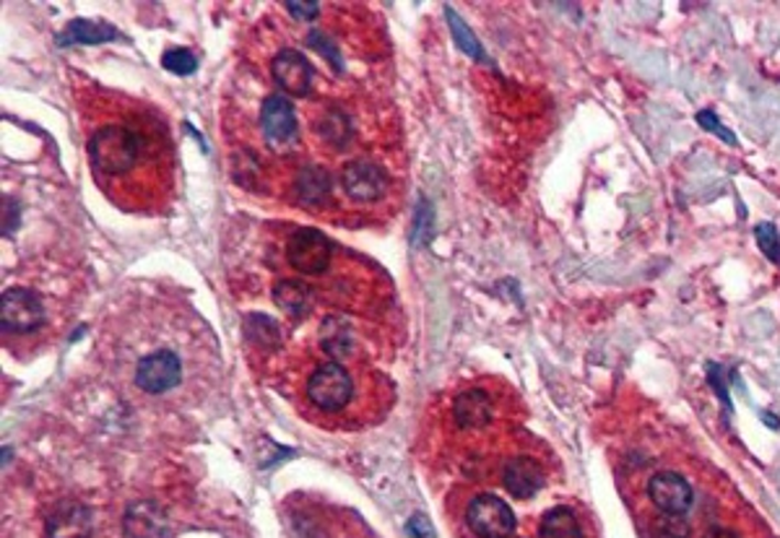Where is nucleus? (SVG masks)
Segmentation results:
<instances>
[{"label":"nucleus","mask_w":780,"mask_h":538,"mask_svg":"<svg viewBox=\"0 0 780 538\" xmlns=\"http://www.w3.org/2000/svg\"><path fill=\"white\" fill-rule=\"evenodd\" d=\"M695 538H744V536L736 530L734 523L705 520V526L700 528V534L695 530Z\"/></svg>","instance_id":"22"},{"label":"nucleus","mask_w":780,"mask_h":538,"mask_svg":"<svg viewBox=\"0 0 780 538\" xmlns=\"http://www.w3.org/2000/svg\"><path fill=\"white\" fill-rule=\"evenodd\" d=\"M271 74H274V81L278 84V89H284L286 95L292 97L310 95L312 68L299 50H292V47L278 50L274 61H271Z\"/></svg>","instance_id":"14"},{"label":"nucleus","mask_w":780,"mask_h":538,"mask_svg":"<svg viewBox=\"0 0 780 538\" xmlns=\"http://www.w3.org/2000/svg\"><path fill=\"white\" fill-rule=\"evenodd\" d=\"M539 538H591V518L578 505H554L539 518Z\"/></svg>","instance_id":"15"},{"label":"nucleus","mask_w":780,"mask_h":538,"mask_svg":"<svg viewBox=\"0 0 780 538\" xmlns=\"http://www.w3.org/2000/svg\"><path fill=\"white\" fill-rule=\"evenodd\" d=\"M315 131L320 133V141L331 149H347L352 143L354 125L349 120V114L341 110L339 105H328L320 112V120L315 123Z\"/></svg>","instance_id":"17"},{"label":"nucleus","mask_w":780,"mask_h":538,"mask_svg":"<svg viewBox=\"0 0 780 538\" xmlns=\"http://www.w3.org/2000/svg\"><path fill=\"white\" fill-rule=\"evenodd\" d=\"M450 513H458V538H513L518 526L510 505L492 492H479L461 502V510L450 507Z\"/></svg>","instance_id":"3"},{"label":"nucleus","mask_w":780,"mask_h":538,"mask_svg":"<svg viewBox=\"0 0 780 538\" xmlns=\"http://www.w3.org/2000/svg\"><path fill=\"white\" fill-rule=\"evenodd\" d=\"M47 538H91L95 530V515L84 502L74 497L55 502L47 515Z\"/></svg>","instance_id":"13"},{"label":"nucleus","mask_w":780,"mask_h":538,"mask_svg":"<svg viewBox=\"0 0 780 538\" xmlns=\"http://www.w3.org/2000/svg\"><path fill=\"white\" fill-rule=\"evenodd\" d=\"M162 66L172 70V74H177V76H190L193 70L198 68V61H196V55L190 53V50H169V53H164L162 57Z\"/></svg>","instance_id":"20"},{"label":"nucleus","mask_w":780,"mask_h":538,"mask_svg":"<svg viewBox=\"0 0 780 538\" xmlns=\"http://www.w3.org/2000/svg\"><path fill=\"white\" fill-rule=\"evenodd\" d=\"M292 198L299 208H307V211H323L326 206H331V193H333V179L331 172L320 164H305L295 172V179L289 183Z\"/></svg>","instance_id":"12"},{"label":"nucleus","mask_w":780,"mask_h":538,"mask_svg":"<svg viewBox=\"0 0 780 538\" xmlns=\"http://www.w3.org/2000/svg\"><path fill=\"white\" fill-rule=\"evenodd\" d=\"M274 303L282 307V310L295 315V318H303L307 310H312V289L303 282L284 278L282 284H276Z\"/></svg>","instance_id":"18"},{"label":"nucleus","mask_w":780,"mask_h":538,"mask_svg":"<svg viewBox=\"0 0 780 538\" xmlns=\"http://www.w3.org/2000/svg\"><path fill=\"white\" fill-rule=\"evenodd\" d=\"M339 185L352 204H383L391 190V179L381 164L367 160H354L343 164Z\"/></svg>","instance_id":"8"},{"label":"nucleus","mask_w":780,"mask_h":538,"mask_svg":"<svg viewBox=\"0 0 780 538\" xmlns=\"http://www.w3.org/2000/svg\"><path fill=\"white\" fill-rule=\"evenodd\" d=\"M286 263L303 276H318L328 271L333 257V245L323 232L310 227H299L286 237Z\"/></svg>","instance_id":"6"},{"label":"nucleus","mask_w":780,"mask_h":538,"mask_svg":"<svg viewBox=\"0 0 780 538\" xmlns=\"http://www.w3.org/2000/svg\"><path fill=\"white\" fill-rule=\"evenodd\" d=\"M757 242H760L762 253L768 255L772 263H780V240H778L776 227H772V224L757 227Z\"/></svg>","instance_id":"21"},{"label":"nucleus","mask_w":780,"mask_h":538,"mask_svg":"<svg viewBox=\"0 0 780 538\" xmlns=\"http://www.w3.org/2000/svg\"><path fill=\"white\" fill-rule=\"evenodd\" d=\"M513 408H520L518 398L497 380L469 383L448 400L450 435L474 437V448L490 444V437H503L513 429Z\"/></svg>","instance_id":"2"},{"label":"nucleus","mask_w":780,"mask_h":538,"mask_svg":"<svg viewBox=\"0 0 780 538\" xmlns=\"http://www.w3.org/2000/svg\"><path fill=\"white\" fill-rule=\"evenodd\" d=\"M646 499L653 507V513L686 515L695 507L697 490L684 473L663 469L646 479Z\"/></svg>","instance_id":"5"},{"label":"nucleus","mask_w":780,"mask_h":538,"mask_svg":"<svg viewBox=\"0 0 780 538\" xmlns=\"http://www.w3.org/2000/svg\"><path fill=\"white\" fill-rule=\"evenodd\" d=\"M499 482L515 499H531L539 494L549 482L547 465H543L541 455L531 453V450L518 448L513 455H507L503 465H499Z\"/></svg>","instance_id":"7"},{"label":"nucleus","mask_w":780,"mask_h":538,"mask_svg":"<svg viewBox=\"0 0 780 538\" xmlns=\"http://www.w3.org/2000/svg\"><path fill=\"white\" fill-rule=\"evenodd\" d=\"M697 123L700 125H703L705 128V131H713V133H718L721 135V139H724L726 143H732V146H736V139H734V133H728L726 131V128H721L718 125V120H715V114L713 112H700L697 114Z\"/></svg>","instance_id":"23"},{"label":"nucleus","mask_w":780,"mask_h":538,"mask_svg":"<svg viewBox=\"0 0 780 538\" xmlns=\"http://www.w3.org/2000/svg\"><path fill=\"white\" fill-rule=\"evenodd\" d=\"M284 9L289 11L295 19H315L320 11H323V6L320 3H284Z\"/></svg>","instance_id":"24"},{"label":"nucleus","mask_w":780,"mask_h":538,"mask_svg":"<svg viewBox=\"0 0 780 538\" xmlns=\"http://www.w3.org/2000/svg\"><path fill=\"white\" fill-rule=\"evenodd\" d=\"M47 320L42 299L29 289H6L0 297V328L3 333H32L40 331Z\"/></svg>","instance_id":"10"},{"label":"nucleus","mask_w":780,"mask_h":538,"mask_svg":"<svg viewBox=\"0 0 780 538\" xmlns=\"http://www.w3.org/2000/svg\"><path fill=\"white\" fill-rule=\"evenodd\" d=\"M183 383V359L172 349L149 351L135 364V387L149 396L175 391Z\"/></svg>","instance_id":"9"},{"label":"nucleus","mask_w":780,"mask_h":538,"mask_svg":"<svg viewBox=\"0 0 780 538\" xmlns=\"http://www.w3.org/2000/svg\"><path fill=\"white\" fill-rule=\"evenodd\" d=\"M354 398L356 385L352 370L343 367L341 362H333V359L315 364L305 380L307 406L323 416H341L343 411H349Z\"/></svg>","instance_id":"4"},{"label":"nucleus","mask_w":780,"mask_h":538,"mask_svg":"<svg viewBox=\"0 0 780 538\" xmlns=\"http://www.w3.org/2000/svg\"><path fill=\"white\" fill-rule=\"evenodd\" d=\"M114 37V29L105 26V24H91V21L78 19L66 29V34H63V45L66 42H105Z\"/></svg>","instance_id":"19"},{"label":"nucleus","mask_w":780,"mask_h":538,"mask_svg":"<svg viewBox=\"0 0 780 538\" xmlns=\"http://www.w3.org/2000/svg\"><path fill=\"white\" fill-rule=\"evenodd\" d=\"M169 518L154 499H139L123 515L125 538H169Z\"/></svg>","instance_id":"16"},{"label":"nucleus","mask_w":780,"mask_h":538,"mask_svg":"<svg viewBox=\"0 0 780 538\" xmlns=\"http://www.w3.org/2000/svg\"><path fill=\"white\" fill-rule=\"evenodd\" d=\"M261 131L271 149H292L299 139V123L292 102L282 95H271L261 105Z\"/></svg>","instance_id":"11"},{"label":"nucleus","mask_w":780,"mask_h":538,"mask_svg":"<svg viewBox=\"0 0 780 538\" xmlns=\"http://www.w3.org/2000/svg\"><path fill=\"white\" fill-rule=\"evenodd\" d=\"M91 175L125 211H160L175 190V146L162 114L141 99L89 89L81 97Z\"/></svg>","instance_id":"1"}]
</instances>
